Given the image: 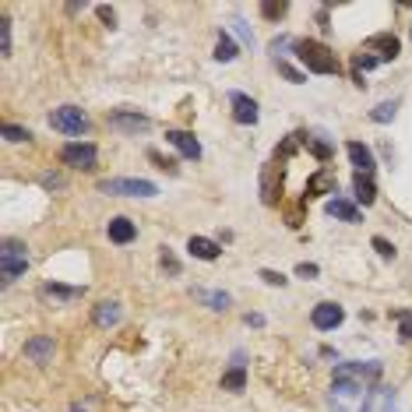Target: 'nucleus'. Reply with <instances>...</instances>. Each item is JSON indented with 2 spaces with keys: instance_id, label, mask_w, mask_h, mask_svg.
Instances as JSON below:
<instances>
[{
  "instance_id": "4c0bfd02",
  "label": "nucleus",
  "mask_w": 412,
  "mask_h": 412,
  "mask_svg": "<svg viewBox=\"0 0 412 412\" xmlns=\"http://www.w3.org/2000/svg\"><path fill=\"white\" fill-rule=\"evenodd\" d=\"M296 275H300V279H313V275H317V265H307V261L296 265Z\"/></svg>"
},
{
  "instance_id": "5701e85b",
  "label": "nucleus",
  "mask_w": 412,
  "mask_h": 412,
  "mask_svg": "<svg viewBox=\"0 0 412 412\" xmlns=\"http://www.w3.org/2000/svg\"><path fill=\"white\" fill-rule=\"evenodd\" d=\"M236 53H240V50H236V43H233L226 32H218V43H215V60H218V64H229V60H236Z\"/></svg>"
},
{
  "instance_id": "f8f14e48",
  "label": "nucleus",
  "mask_w": 412,
  "mask_h": 412,
  "mask_svg": "<svg viewBox=\"0 0 412 412\" xmlns=\"http://www.w3.org/2000/svg\"><path fill=\"white\" fill-rule=\"evenodd\" d=\"M25 360L32 363H50L53 360V335H35L25 342Z\"/></svg>"
},
{
  "instance_id": "0eeeda50",
  "label": "nucleus",
  "mask_w": 412,
  "mask_h": 412,
  "mask_svg": "<svg viewBox=\"0 0 412 412\" xmlns=\"http://www.w3.org/2000/svg\"><path fill=\"white\" fill-rule=\"evenodd\" d=\"M363 46H367V53H374L377 64L395 60V57L402 53V43H399V35H391V32H377V35H370Z\"/></svg>"
},
{
  "instance_id": "ea45409f",
  "label": "nucleus",
  "mask_w": 412,
  "mask_h": 412,
  "mask_svg": "<svg viewBox=\"0 0 412 412\" xmlns=\"http://www.w3.org/2000/svg\"><path fill=\"white\" fill-rule=\"evenodd\" d=\"M247 324H254V328H261V324H265V317H261V313H247Z\"/></svg>"
},
{
  "instance_id": "a878e982",
  "label": "nucleus",
  "mask_w": 412,
  "mask_h": 412,
  "mask_svg": "<svg viewBox=\"0 0 412 412\" xmlns=\"http://www.w3.org/2000/svg\"><path fill=\"white\" fill-rule=\"evenodd\" d=\"M275 64H279V74H282L286 82H293V85H304V82H307V74H304V71H296L293 64H286V60H275Z\"/></svg>"
},
{
  "instance_id": "f257e3e1",
  "label": "nucleus",
  "mask_w": 412,
  "mask_h": 412,
  "mask_svg": "<svg viewBox=\"0 0 412 412\" xmlns=\"http://www.w3.org/2000/svg\"><path fill=\"white\" fill-rule=\"evenodd\" d=\"M381 374H384V367L377 360H367V363H338L335 367V388L342 395H356L367 384H377Z\"/></svg>"
},
{
  "instance_id": "6e6552de",
  "label": "nucleus",
  "mask_w": 412,
  "mask_h": 412,
  "mask_svg": "<svg viewBox=\"0 0 412 412\" xmlns=\"http://www.w3.org/2000/svg\"><path fill=\"white\" fill-rule=\"evenodd\" d=\"M229 106H233V120L236 123H243V127H254L257 123V103L250 99V96H243V92H229Z\"/></svg>"
},
{
  "instance_id": "39448f33",
  "label": "nucleus",
  "mask_w": 412,
  "mask_h": 412,
  "mask_svg": "<svg viewBox=\"0 0 412 412\" xmlns=\"http://www.w3.org/2000/svg\"><path fill=\"white\" fill-rule=\"evenodd\" d=\"M50 127L60 130V134H85L89 130V116L78 106H60V109L50 113Z\"/></svg>"
},
{
  "instance_id": "e433bc0d",
  "label": "nucleus",
  "mask_w": 412,
  "mask_h": 412,
  "mask_svg": "<svg viewBox=\"0 0 412 412\" xmlns=\"http://www.w3.org/2000/svg\"><path fill=\"white\" fill-rule=\"evenodd\" d=\"M39 180H43V187H57V191L64 187V177H57V173H43Z\"/></svg>"
},
{
  "instance_id": "cd10ccee",
  "label": "nucleus",
  "mask_w": 412,
  "mask_h": 412,
  "mask_svg": "<svg viewBox=\"0 0 412 412\" xmlns=\"http://www.w3.org/2000/svg\"><path fill=\"white\" fill-rule=\"evenodd\" d=\"M0 53L11 57V18H0Z\"/></svg>"
},
{
  "instance_id": "a19ab883",
  "label": "nucleus",
  "mask_w": 412,
  "mask_h": 412,
  "mask_svg": "<svg viewBox=\"0 0 412 412\" xmlns=\"http://www.w3.org/2000/svg\"><path fill=\"white\" fill-rule=\"evenodd\" d=\"M71 412H82V409H71Z\"/></svg>"
},
{
  "instance_id": "c9c22d12",
  "label": "nucleus",
  "mask_w": 412,
  "mask_h": 412,
  "mask_svg": "<svg viewBox=\"0 0 412 412\" xmlns=\"http://www.w3.org/2000/svg\"><path fill=\"white\" fill-rule=\"evenodd\" d=\"M96 14H99V18H103V25H109V28H113V25H116V11H113V7H109V4H99V7H96Z\"/></svg>"
},
{
  "instance_id": "f3484780",
  "label": "nucleus",
  "mask_w": 412,
  "mask_h": 412,
  "mask_svg": "<svg viewBox=\"0 0 412 412\" xmlns=\"http://www.w3.org/2000/svg\"><path fill=\"white\" fill-rule=\"evenodd\" d=\"M187 250H191L198 261H215V257L222 254V247H218L215 240H208V236H191V240H187Z\"/></svg>"
},
{
  "instance_id": "ddd939ff",
  "label": "nucleus",
  "mask_w": 412,
  "mask_h": 412,
  "mask_svg": "<svg viewBox=\"0 0 412 412\" xmlns=\"http://www.w3.org/2000/svg\"><path fill=\"white\" fill-rule=\"evenodd\" d=\"M360 412H395V391H388V388H374V391H367Z\"/></svg>"
},
{
  "instance_id": "423d86ee",
  "label": "nucleus",
  "mask_w": 412,
  "mask_h": 412,
  "mask_svg": "<svg viewBox=\"0 0 412 412\" xmlns=\"http://www.w3.org/2000/svg\"><path fill=\"white\" fill-rule=\"evenodd\" d=\"M96 159H99V148L92 141H74L60 148V162L74 169H96Z\"/></svg>"
},
{
  "instance_id": "9d476101",
  "label": "nucleus",
  "mask_w": 412,
  "mask_h": 412,
  "mask_svg": "<svg viewBox=\"0 0 412 412\" xmlns=\"http://www.w3.org/2000/svg\"><path fill=\"white\" fill-rule=\"evenodd\" d=\"M109 127H116V130H127V134H138V130H148V127H152V120H148L145 113L116 109V113H109Z\"/></svg>"
},
{
  "instance_id": "f03ea898",
  "label": "nucleus",
  "mask_w": 412,
  "mask_h": 412,
  "mask_svg": "<svg viewBox=\"0 0 412 412\" xmlns=\"http://www.w3.org/2000/svg\"><path fill=\"white\" fill-rule=\"evenodd\" d=\"M293 53L300 57V64L313 74H338V57L321 43V39H296Z\"/></svg>"
},
{
  "instance_id": "2eb2a0df",
  "label": "nucleus",
  "mask_w": 412,
  "mask_h": 412,
  "mask_svg": "<svg viewBox=\"0 0 412 412\" xmlns=\"http://www.w3.org/2000/svg\"><path fill=\"white\" fill-rule=\"evenodd\" d=\"M82 293H85V289L57 286V282H46V286L39 289V296H43V300H50V304H74V300H82Z\"/></svg>"
},
{
  "instance_id": "2f4dec72",
  "label": "nucleus",
  "mask_w": 412,
  "mask_h": 412,
  "mask_svg": "<svg viewBox=\"0 0 412 412\" xmlns=\"http://www.w3.org/2000/svg\"><path fill=\"white\" fill-rule=\"evenodd\" d=\"M233 28L240 32V39H243L247 46H254V32H250V25H247L243 18H233Z\"/></svg>"
},
{
  "instance_id": "1a4fd4ad",
  "label": "nucleus",
  "mask_w": 412,
  "mask_h": 412,
  "mask_svg": "<svg viewBox=\"0 0 412 412\" xmlns=\"http://www.w3.org/2000/svg\"><path fill=\"white\" fill-rule=\"evenodd\" d=\"M310 321H313L317 331H335V328L345 321V310L338 307V304H317L313 313H310Z\"/></svg>"
},
{
  "instance_id": "a211bd4d",
  "label": "nucleus",
  "mask_w": 412,
  "mask_h": 412,
  "mask_svg": "<svg viewBox=\"0 0 412 412\" xmlns=\"http://www.w3.org/2000/svg\"><path fill=\"white\" fill-rule=\"evenodd\" d=\"M324 208H328V215H331V218H342V222H360V208L352 205V201H345V198H331Z\"/></svg>"
},
{
  "instance_id": "20e7f679",
  "label": "nucleus",
  "mask_w": 412,
  "mask_h": 412,
  "mask_svg": "<svg viewBox=\"0 0 412 412\" xmlns=\"http://www.w3.org/2000/svg\"><path fill=\"white\" fill-rule=\"evenodd\" d=\"M25 268H28L25 243H21V240H4V250H0V275H4V286H11L18 275H25Z\"/></svg>"
},
{
  "instance_id": "412c9836",
  "label": "nucleus",
  "mask_w": 412,
  "mask_h": 412,
  "mask_svg": "<svg viewBox=\"0 0 412 412\" xmlns=\"http://www.w3.org/2000/svg\"><path fill=\"white\" fill-rule=\"evenodd\" d=\"M352 191H356V201H360V205H374V201H377V187H374V180H370L367 173H356Z\"/></svg>"
},
{
  "instance_id": "aec40b11",
  "label": "nucleus",
  "mask_w": 412,
  "mask_h": 412,
  "mask_svg": "<svg viewBox=\"0 0 412 412\" xmlns=\"http://www.w3.org/2000/svg\"><path fill=\"white\" fill-rule=\"evenodd\" d=\"M243 388H247V370H243V363L236 356V363L222 374V391H243Z\"/></svg>"
},
{
  "instance_id": "bb28decb",
  "label": "nucleus",
  "mask_w": 412,
  "mask_h": 412,
  "mask_svg": "<svg viewBox=\"0 0 412 412\" xmlns=\"http://www.w3.org/2000/svg\"><path fill=\"white\" fill-rule=\"evenodd\" d=\"M395 317H399V338L402 342H412V310H402Z\"/></svg>"
},
{
  "instance_id": "58836bf2",
  "label": "nucleus",
  "mask_w": 412,
  "mask_h": 412,
  "mask_svg": "<svg viewBox=\"0 0 412 412\" xmlns=\"http://www.w3.org/2000/svg\"><path fill=\"white\" fill-rule=\"evenodd\" d=\"M293 43H296V39H286V35H282V39H272V53L279 57V53H282L286 46H293Z\"/></svg>"
},
{
  "instance_id": "b1692460",
  "label": "nucleus",
  "mask_w": 412,
  "mask_h": 412,
  "mask_svg": "<svg viewBox=\"0 0 412 412\" xmlns=\"http://www.w3.org/2000/svg\"><path fill=\"white\" fill-rule=\"evenodd\" d=\"M194 296L205 304V307H211V310H226L233 300H229V293H208V289H194Z\"/></svg>"
},
{
  "instance_id": "393cba45",
  "label": "nucleus",
  "mask_w": 412,
  "mask_h": 412,
  "mask_svg": "<svg viewBox=\"0 0 412 412\" xmlns=\"http://www.w3.org/2000/svg\"><path fill=\"white\" fill-rule=\"evenodd\" d=\"M395 113H399V103H381V106L370 109V120H374V123H391Z\"/></svg>"
},
{
  "instance_id": "4468645a",
  "label": "nucleus",
  "mask_w": 412,
  "mask_h": 412,
  "mask_svg": "<svg viewBox=\"0 0 412 412\" xmlns=\"http://www.w3.org/2000/svg\"><path fill=\"white\" fill-rule=\"evenodd\" d=\"M345 152H349V159H352V166H356L360 173H367V177H370V173L377 169V162H374V152H370L363 141H349V145H345Z\"/></svg>"
},
{
  "instance_id": "72a5a7b5",
  "label": "nucleus",
  "mask_w": 412,
  "mask_h": 412,
  "mask_svg": "<svg viewBox=\"0 0 412 412\" xmlns=\"http://www.w3.org/2000/svg\"><path fill=\"white\" fill-rule=\"evenodd\" d=\"M162 268H166L169 275H180V261L169 254V247H162Z\"/></svg>"
},
{
  "instance_id": "473e14b6",
  "label": "nucleus",
  "mask_w": 412,
  "mask_h": 412,
  "mask_svg": "<svg viewBox=\"0 0 412 412\" xmlns=\"http://www.w3.org/2000/svg\"><path fill=\"white\" fill-rule=\"evenodd\" d=\"M374 250H377V254H381V257H388V261H391V257H395V247H391V243H388V240H384V236H374Z\"/></svg>"
},
{
  "instance_id": "6ab92c4d",
  "label": "nucleus",
  "mask_w": 412,
  "mask_h": 412,
  "mask_svg": "<svg viewBox=\"0 0 412 412\" xmlns=\"http://www.w3.org/2000/svg\"><path fill=\"white\" fill-rule=\"evenodd\" d=\"M92 321H96L99 328H116V324H120V304H113V300H103L99 307L92 310Z\"/></svg>"
},
{
  "instance_id": "9b49d317",
  "label": "nucleus",
  "mask_w": 412,
  "mask_h": 412,
  "mask_svg": "<svg viewBox=\"0 0 412 412\" xmlns=\"http://www.w3.org/2000/svg\"><path fill=\"white\" fill-rule=\"evenodd\" d=\"M166 141L184 155V159H201V141L191 130H166Z\"/></svg>"
},
{
  "instance_id": "f704fd0d",
  "label": "nucleus",
  "mask_w": 412,
  "mask_h": 412,
  "mask_svg": "<svg viewBox=\"0 0 412 412\" xmlns=\"http://www.w3.org/2000/svg\"><path fill=\"white\" fill-rule=\"evenodd\" d=\"M261 279H265L268 286H279V289L286 286V275H282V272H272V268H261Z\"/></svg>"
},
{
  "instance_id": "7ed1b4c3",
  "label": "nucleus",
  "mask_w": 412,
  "mask_h": 412,
  "mask_svg": "<svg viewBox=\"0 0 412 412\" xmlns=\"http://www.w3.org/2000/svg\"><path fill=\"white\" fill-rule=\"evenodd\" d=\"M103 194H116V198H155L159 187L152 180H138V177H116V180H99Z\"/></svg>"
},
{
  "instance_id": "c85d7f7f",
  "label": "nucleus",
  "mask_w": 412,
  "mask_h": 412,
  "mask_svg": "<svg viewBox=\"0 0 412 412\" xmlns=\"http://www.w3.org/2000/svg\"><path fill=\"white\" fill-rule=\"evenodd\" d=\"M4 138L7 141H28V127H18V123H4Z\"/></svg>"
},
{
  "instance_id": "dca6fc26",
  "label": "nucleus",
  "mask_w": 412,
  "mask_h": 412,
  "mask_svg": "<svg viewBox=\"0 0 412 412\" xmlns=\"http://www.w3.org/2000/svg\"><path fill=\"white\" fill-rule=\"evenodd\" d=\"M106 233H109V240L113 243H130L134 236H138V226L130 222V218H123V215H116V218H109V226H106Z\"/></svg>"
},
{
  "instance_id": "7c9ffc66",
  "label": "nucleus",
  "mask_w": 412,
  "mask_h": 412,
  "mask_svg": "<svg viewBox=\"0 0 412 412\" xmlns=\"http://www.w3.org/2000/svg\"><path fill=\"white\" fill-rule=\"evenodd\" d=\"M286 11H289L286 0H279V4H261V14H265V18H282Z\"/></svg>"
},
{
  "instance_id": "c756f323",
  "label": "nucleus",
  "mask_w": 412,
  "mask_h": 412,
  "mask_svg": "<svg viewBox=\"0 0 412 412\" xmlns=\"http://www.w3.org/2000/svg\"><path fill=\"white\" fill-rule=\"evenodd\" d=\"M148 159H152V162H155V166H159L162 173H177V162H173V159H166L162 152H155V148H148Z\"/></svg>"
},
{
  "instance_id": "4be33fe9",
  "label": "nucleus",
  "mask_w": 412,
  "mask_h": 412,
  "mask_svg": "<svg viewBox=\"0 0 412 412\" xmlns=\"http://www.w3.org/2000/svg\"><path fill=\"white\" fill-rule=\"evenodd\" d=\"M321 191H331L335 194V177L328 173V169H321V173H313L307 180V198H313V194H321Z\"/></svg>"
}]
</instances>
